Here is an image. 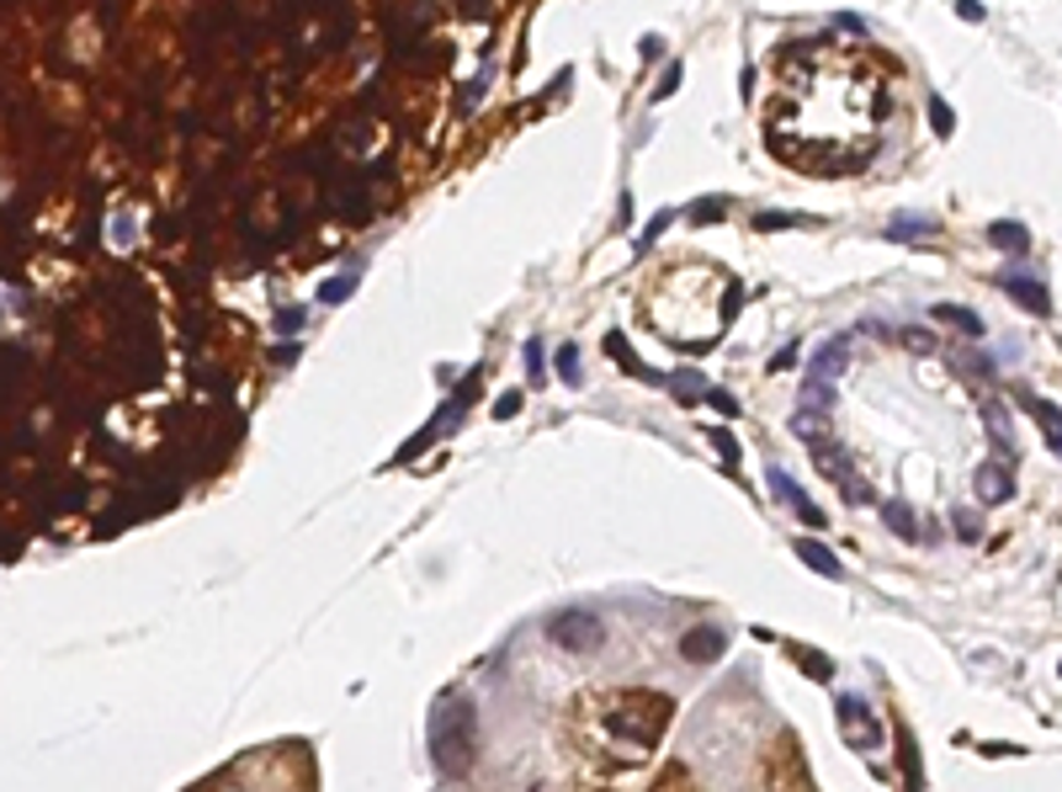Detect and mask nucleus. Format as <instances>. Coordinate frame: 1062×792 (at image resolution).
Masks as SVG:
<instances>
[{"label":"nucleus","mask_w":1062,"mask_h":792,"mask_svg":"<svg viewBox=\"0 0 1062 792\" xmlns=\"http://www.w3.org/2000/svg\"><path fill=\"white\" fill-rule=\"evenodd\" d=\"M903 70L871 43L834 33L781 43L765 96V149L802 176H856L898 118Z\"/></svg>","instance_id":"f257e3e1"},{"label":"nucleus","mask_w":1062,"mask_h":792,"mask_svg":"<svg viewBox=\"0 0 1062 792\" xmlns=\"http://www.w3.org/2000/svg\"><path fill=\"white\" fill-rule=\"evenodd\" d=\"M553 644H564V649H601L606 644V627L595 623L590 612H558L553 617Z\"/></svg>","instance_id":"f03ea898"},{"label":"nucleus","mask_w":1062,"mask_h":792,"mask_svg":"<svg viewBox=\"0 0 1062 792\" xmlns=\"http://www.w3.org/2000/svg\"><path fill=\"white\" fill-rule=\"evenodd\" d=\"M771 490H776L781 505H792V511H797V516H802L808 527H823V521H829V516H823V511H818V505L808 501V495H802V484H797V479H786L781 468H771Z\"/></svg>","instance_id":"7ed1b4c3"},{"label":"nucleus","mask_w":1062,"mask_h":792,"mask_svg":"<svg viewBox=\"0 0 1062 792\" xmlns=\"http://www.w3.org/2000/svg\"><path fill=\"white\" fill-rule=\"evenodd\" d=\"M840 734H845L856 751H871V745H877V723H871V729L860 723V703H856V697H845V703H840Z\"/></svg>","instance_id":"20e7f679"},{"label":"nucleus","mask_w":1062,"mask_h":792,"mask_svg":"<svg viewBox=\"0 0 1062 792\" xmlns=\"http://www.w3.org/2000/svg\"><path fill=\"white\" fill-rule=\"evenodd\" d=\"M728 649V633H717V627H707V633H686V644H680V655L686 660H717Z\"/></svg>","instance_id":"39448f33"},{"label":"nucleus","mask_w":1062,"mask_h":792,"mask_svg":"<svg viewBox=\"0 0 1062 792\" xmlns=\"http://www.w3.org/2000/svg\"><path fill=\"white\" fill-rule=\"evenodd\" d=\"M797 559H802L813 575H823V580H840V575H845V569H840V559H834V553H823V548H818V542H808V538L797 542Z\"/></svg>","instance_id":"423d86ee"},{"label":"nucleus","mask_w":1062,"mask_h":792,"mask_svg":"<svg viewBox=\"0 0 1062 792\" xmlns=\"http://www.w3.org/2000/svg\"><path fill=\"white\" fill-rule=\"evenodd\" d=\"M882 521H888V527H893L898 538H908V542L919 538V521H914V516H908V511H903L898 501H888V505H882Z\"/></svg>","instance_id":"0eeeda50"},{"label":"nucleus","mask_w":1062,"mask_h":792,"mask_svg":"<svg viewBox=\"0 0 1062 792\" xmlns=\"http://www.w3.org/2000/svg\"><path fill=\"white\" fill-rule=\"evenodd\" d=\"M1004 288H1010V298H1021L1025 309H1047V292H1036V283H1021V277H1015V283H1004Z\"/></svg>","instance_id":"6e6552de"},{"label":"nucleus","mask_w":1062,"mask_h":792,"mask_svg":"<svg viewBox=\"0 0 1062 792\" xmlns=\"http://www.w3.org/2000/svg\"><path fill=\"white\" fill-rule=\"evenodd\" d=\"M792 655L808 665V675H813V681H829V675H834V665H829L823 655H813V649H797V644H792Z\"/></svg>","instance_id":"1a4fd4ad"},{"label":"nucleus","mask_w":1062,"mask_h":792,"mask_svg":"<svg viewBox=\"0 0 1062 792\" xmlns=\"http://www.w3.org/2000/svg\"><path fill=\"white\" fill-rule=\"evenodd\" d=\"M1036 420L1047 425V436H1052V447H1058V453H1062V416H1058V410H1052V405H1036Z\"/></svg>","instance_id":"9d476101"},{"label":"nucleus","mask_w":1062,"mask_h":792,"mask_svg":"<svg viewBox=\"0 0 1062 792\" xmlns=\"http://www.w3.org/2000/svg\"><path fill=\"white\" fill-rule=\"evenodd\" d=\"M558 377H564V383H579V351H574V346L558 351Z\"/></svg>","instance_id":"9b49d317"},{"label":"nucleus","mask_w":1062,"mask_h":792,"mask_svg":"<svg viewBox=\"0 0 1062 792\" xmlns=\"http://www.w3.org/2000/svg\"><path fill=\"white\" fill-rule=\"evenodd\" d=\"M325 303H346L351 298V277H335V283H325V292H319Z\"/></svg>","instance_id":"f8f14e48"},{"label":"nucleus","mask_w":1062,"mask_h":792,"mask_svg":"<svg viewBox=\"0 0 1062 792\" xmlns=\"http://www.w3.org/2000/svg\"><path fill=\"white\" fill-rule=\"evenodd\" d=\"M978 490H982V495H988V501H993V495H1004V490H1010V479H999V473H982V479H978Z\"/></svg>","instance_id":"ddd939ff"},{"label":"nucleus","mask_w":1062,"mask_h":792,"mask_svg":"<svg viewBox=\"0 0 1062 792\" xmlns=\"http://www.w3.org/2000/svg\"><path fill=\"white\" fill-rule=\"evenodd\" d=\"M516 410H521V394H499V405H494V416H499V420H510V416H516Z\"/></svg>","instance_id":"4468645a"}]
</instances>
